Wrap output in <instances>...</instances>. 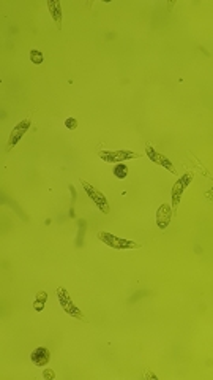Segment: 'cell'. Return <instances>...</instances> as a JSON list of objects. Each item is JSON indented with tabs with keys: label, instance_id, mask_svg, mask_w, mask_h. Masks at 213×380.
Here are the masks:
<instances>
[{
	"label": "cell",
	"instance_id": "6da1fadb",
	"mask_svg": "<svg viewBox=\"0 0 213 380\" xmlns=\"http://www.w3.org/2000/svg\"><path fill=\"white\" fill-rule=\"evenodd\" d=\"M56 295H57V298H59V303H60L62 309H63L66 314H68V316H71V317H74V319H79V320H86L84 314L73 304V301H71V298H70V293L66 292L63 287H59V288H57Z\"/></svg>",
	"mask_w": 213,
	"mask_h": 380
},
{
	"label": "cell",
	"instance_id": "7a4b0ae2",
	"mask_svg": "<svg viewBox=\"0 0 213 380\" xmlns=\"http://www.w3.org/2000/svg\"><path fill=\"white\" fill-rule=\"evenodd\" d=\"M98 239L104 244H108L114 249H120V251H125V249H139L141 246L135 241H130V239H123V238H117L111 233H106V231H100L98 233Z\"/></svg>",
	"mask_w": 213,
	"mask_h": 380
},
{
	"label": "cell",
	"instance_id": "3957f363",
	"mask_svg": "<svg viewBox=\"0 0 213 380\" xmlns=\"http://www.w3.org/2000/svg\"><path fill=\"white\" fill-rule=\"evenodd\" d=\"M98 157L108 163H122L130 159H139L141 154H136L133 151H100Z\"/></svg>",
	"mask_w": 213,
	"mask_h": 380
},
{
	"label": "cell",
	"instance_id": "277c9868",
	"mask_svg": "<svg viewBox=\"0 0 213 380\" xmlns=\"http://www.w3.org/2000/svg\"><path fill=\"white\" fill-rule=\"evenodd\" d=\"M193 178H194V173H185L182 178H179L177 179V182L174 184V187H172V190H171V198H172V209H177V206L180 204V200H182V195H183V192H185V189L188 187V184L193 181Z\"/></svg>",
	"mask_w": 213,
	"mask_h": 380
},
{
	"label": "cell",
	"instance_id": "5b68a950",
	"mask_svg": "<svg viewBox=\"0 0 213 380\" xmlns=\"http://www.w3.org/2000/svg\"><path fill=\"white\" fill-rule=\"evenodd\" d=\"M81 184H82V187L86 189L87 195L90 196V200L97 204V208L100 209V211H101L103 214H109V213H111V208H109V204H108V200H106V196H104L100 190H97L92 184H89L87 181H82V179H81Z\"/></svg>",
	"mask_w": 213,
	"mask_h": 380
},
{
	"label": "cell",
	"instance_id": "8992f818",
	"mask_svg": "<svg viewBox=\"0 0 213 380\" xmlns=\"http://www.w3.org/2000/svg\"><path fill=\"white\" fill-rule=\"evenodd\" d=\"M30 125H32V121L29 119H24V121H21L15 128H13V132L10 133V140H8V144H7V152H10L13 148L16 146V144L19 143V140H22V136L25 135V132L30 128Z\"/></svg>",
	"mask_w": 213,
	"mask_h": 380
},
{
	"label": "cell",
	"instance_id": "52a82bcc",
	"mask_svg": "<svg viewBox=\"0 0 213 380\" xmlns=\"http://www.w3.org/2000/svg\"><path fill=\"white\" fill-rule=\"evenodd\" d=\"M145 154H147V157L152 160V162H155V163H158V165H161V166H164L167 171H171L172 175H177V169L174 168V165H172V162L167 159V157H164V155H161L159 152H156L155 149H153V146L152 144H147L145 146Z\"/></svg>",
	"mask_w": 213,
	"mask_h": 380
},
{
	"label": "cell",
	"instance_id": "ba28073f",
	"mask_svg": "<svg viewBox=\"0 0 213 380\" xmlns=\"http://www.w3.org/2000/svg\"><path fill=\"white\" fill-rule=\"evenodd\" d=\"M171 217H172V209H171V204L164 203L158 208L156 211V224L158 227L161 230H166L167 225L171 224Z\"/></svg>",
	"mask_w": 213,
	"mask_h": 380
},
{
	"label": "cell",
	"instance_id": "9c48e42d",
	"mask_svg": "<svg viewBox=\"0 0 213 380\" xmlns=\"http://www.w3.org/2000/svg\"><path fill=\"white\" fill-rule=\"evenodd\" d=\"M30 360L32 363L36 366V368H45V366L49 363L51 355H49V350L46 347H38L30 353Z\"/></svg>",
	"mask_w": 213,
	"mask_h": 380
},
{
	"label": "cell",
	"instance_id": "30bf717a",
	"mask_svg": "<svg viewBox=\"0 0 213 380\" xmlns=\"http://www.w3.org/2000/svg\"><path fill=\"white\" fill-rule=\"evenodd\" d=\"M49 11H51V16L54 19V22L57 24V27L62 29V10H60V2H48Z\"/></svg>",
	"mask_w": 213,
	"mask_h": 380
},
{
	"label": "cell",
	"instance_id": "8fae6325",
	"mask_svg": "<svg viewBox=\"0 0 213 380\" xmlns=\"http://www.w3.org/2000/svg\"><path fill=\"white\" fill-rule=\"evenodd\" d=\"M114 176L117 179H125L128 176V166L123 165V163H118L114 166Z\"/></svg>",
	"mask_w": 213,
	"mask_h": 380
},
{
	"label": "cell",
	"instance_id": "7c38bea8",
	"mask_svg": "<svg viewBox=\"0 0 213 380\" xmlns=\"http://www.w3.org/2000/svg\"><path fill=\"white\" fill-rule=\"evenodd\" d=\"M30 60L35 65H41L45 62V54L41 51H38V49H32L30 51Z\"/></svg>",
	"mask_w": 213,
	"mask_h": 380
},
{
	"label": "cell",
	"instance_id": "4fadbf2b",
	"mask_svg": "<svg viewBox=\"0 0 213 380\" xmlns=\"http://www.w3.org/2000/svg\"><path fill=\"white\" fill-rule=\"evenodd\" d=\"M48 299V295H46V292H39L38 295H36V299H35V309L39 312V310H43V307H45V301Z\"/></svg>",
	"mask_w": 213,
	"mask_h": 380
},
{
	"label": "cell",
	"instance_id": "5bb4252c",
	"mask_svg": "<svg viewBox=\"0 0 213 380\" xmlns=\"http://www.w3.org/2000/svg\"><path fill=\"white\" fill-rule=\"evenodd\" d=\"M65 127L68 128V130H74V128L77 127V121H76V119H73V117H70V119H66V121H65Z\"/></svg>",
	"mask_w": 213,
	"mask_h": 380
},
{
	"label": "cell",
	"instance_id": "9a60e30c",
	"mask_svg": "<svg viewBox=\"0 0 213 380\" xmlns=\"http://www.w3.org/2000/svg\"><path fill=\"white\" fill-rule=\"evenodd\" d=\"M45 377H54V372H52V371H48V372H45Z\"/></svg>",
	"mask_w": 213,
	"mask_h": 380
}]
</instances>
